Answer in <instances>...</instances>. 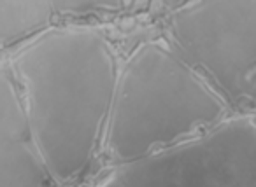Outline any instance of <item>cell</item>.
<instances>
[{
    "mask_svg": "<svg viewBox=\"0 0 256 187\" xmlns=\"http://www.w3.org/2000/svg\"><path fill=\"white\" fill-rule=\"evenodd\" d=\"M118 63L93 28H53L12 58V79L53 182L81 175L107 130Z\"/></svg>",
    "mask_w": 256,
    "mask_h": 187,
    "instance_id": "1",
    "label": "cell"
},
{
    "mask_svg": "<svg viewBox=\"0 0 256 187\" xmlns=\"http://www.w3.org/2000/svg\"><path fill=\"white\" fill-rule=\"evenodd\" d=\"M226 103L165 42L139 46L118 75L106 145L124 165L218 126Z\"/></svg>",
    "mask_w": 256,
    "mask_h": 187,
    "instance_id": "2",
    "label": "cell"
},
{
    "mask_svg": "<svg viewBox=\"0 0 256 187\" xmlns=\"http://www.w3.org/2000/svg\"><path fill=\"white\" fill-rule=\"evenodd\" d=\"M168 35L226 105L256 107V0L186 4L172 12Z\"/></svg>",
    "mask_w": 256,
    "mask_h": 187,
    "instance_id": "3",
    "label": "cell"
},
{
    "mask_svg": "<svg viewBox=\"0 0 256 187\" xmlns=\"http://www.w3.org/2000/svg\"><path fill=\"white\" fill-rule=\"evenodd\" d=\"M98 187H256V123L232 119L118 166Z\"/></svg>",
    "mask_w": 256,
    "mask_h": 187,
    "instance_id": "4",
    "label": "cell"
},
{
    "mask_svg": "<svg viewBox=\"0 0 256 187\" xmlns=\"http://www.w3.org/2000/svg\"><path fill=\"white\" fill-rule=\"evenodd\" d=\"M12 75L0 70V187H51Z\"/></svg>",
    "mask_w": 256,
    "mask_h": 187,
    "instance_id": "5",
    "label": "cell"
},
{
    "mask_svg": "<svg viewBox=\"0 0 256 187\" xmlns=\"http://www.w3.org/2000/svg\"><path fill=\"white\" fill-rule=\"evenodd\" d=\"M54 4L34 0H0V44H12L46 32Z\"/></svg>",
    "mask_w": 256,
    "mask_h": 187,
    "instance_id": "6",
    "label": "cell"
}]
</instances>
